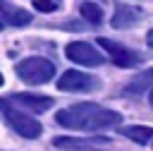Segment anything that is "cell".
Returning a JSON list of instances; mask_svg holds the SVG:
<instances>
[{
    "label": "cell",
    "mask_w": 153,
    "mask_h": 151,
    "mask_svg": "<svg viewBox=\"0 0 153 151\" xmlns=\"http://www.w3.org/2000/svg\"><path fill=\"white\" fill-rule=\"evenodd\" d=\"M57 89L65 93H88V91L98 89V79L91 74L76 72V70H69L57 79Z\"/></svg>",
    "instance_id": "cell-5"
},
{
    "label": "cell",
    "mask_w": 153,
    "mask_h": 151,
    "mask_svg": "<svg viewBox=\"0 0 153 151\" xmlns=\"http://www.w3.org/2000/svg\"><path fill=\"white\" fill-rule=\"evenodd\" d=\"M65 55H67L72 62H76V65H86V67H100V65L105 62L103 53H100L96 46L86 43V41H74V43H67Z\"/></svg>",
    "instance_id": "cell-4"
},
{
    "label": "cell",
    "mask_w": 153,
    "mask_h": 151,
    "mask_svg": "<svg viewBox=\"0 0 153 151\" xmlns=\"http://www.w3.org/2000/svg\"><path fill=\"white\" fill-rule=\"evenodd\" d=\"M148 86H153V67H151V70H146V72H141V74H136V77H134V81L129 84V91L141 93V91H146Z\"/></svg>",
    "instance_id": "cell-13"
},
{
    "label": "cell",
    "mask_w": 153,
    "mask_h": 151,
    "mask_svg": "<svg viewBox=\"0 0 153 151\" xmlns=\"http://www.w3.org/2000/svg\"><path fill=\"white\" fill-rule=\"evenodd\" d=\"M0 22L2 26H24L31 22V14L7 0H0Z\"/></svg>",
    "instance_id": "cell-8"
},
{
    "label": "cell",
    "mask_w": 153,
    "mask_h": 151,
    "mask_svg": "<svg viewBox=\"0 0 153 151\" xmlns=\"http://www.w3.org/2000/svg\"><path fill=\"white\" fill-rule=\"evenodd\" d=\"M146 43H148V46H151V48H153V29H151V31H148V34H146Z\"/></svg>",
    "instance_id": "cell-15"
},
{
    "label": "cell",
    "mask_w": 153,
    "mask_h": 151,
    "mask_svg": "<svg viewBox=\"0 0 153 151\" xmlns=\"http://www.w3.org/2000/svg\"><path fill=\"white\" fill-rule=\"evenodd\" d=\"M0 29H2V22H0Z\"/></svg>",
    "instance_id": "cell-18"
},
{
    "label": "cell",
    "mask_w": 153,
    "mask_h": 151,
    "mask_svg": "<svg viewBox=\"0 0 153 151\" xmlns=\"http://www.w3.org/2000/svg\"><path fill=\"white\" fill-rule=\"evenodd\" d=\"M100 144H110L108 137H86V139H76V137H55L53 146L55 149H74V151H96V146Z\"/></svg>",
    "instance_id": "cell-7"
},
{
    "label": "cell",
    "mask_w": 153,
    "mask_h": 151,
    "mask_svg": "<svg viewBox=\"0 0 153 151\" xmlns=\"http://www.w3.org/2000/svg\"><path fill=\"white\" fill-rule=\"evenodd\" d=\"M12 101H14L17 105L31 110V113H45V110H50L53 103H55L50 96H36V93H14Z\"/></svg>",
    "instance_id": "cell-9"
},
{
    "label": "cell",
    "mask_w": 153,
    "mask_h": 151,
    "mask_svg": "<svg viewBox=\"0 0 153 151\" xmlns=\"http://www.w3.org/2000/svg\"><path fill=\"white\" fill-rule=\"evenodd\" d=\"M55 122L60 127H69V129H79V132H98V129H108L122 122V115L117 110H110L105 105L98 103H74L67 105L62 110H57Z\"/></svg>",
    "instance_id": "cell-1"
},
{
    "label": "cell",
    "mask_w": 153,
    "mask_h": 151,
    "mask_svg": "<svg viewBox=\"0 0 153 151\" xmlns=\"http://www.w3.org/2000/svg\"><path fill=\"white\" fill-rule=\"evenodd\" d=\"M14 70H17L19 79L26 84H43V81L55 77V65L45 58H26Z\"/></svg>",
    "instance_id": "cell-3"
},
{
    "label": "cell",
    "mask_w": 153,
    "mask_h": 151,
    "mask_svg": "<svg viewBox=\"0 0 153 151\" xmlns=\"http://www.w3.org/2000/svg\"><path fill=\"white\" fill-rule=\"evenodd\" d=\"M141 19V12L136 7L129 5H115V14H112V29H127L134 22Z\"/></svg>",
    "instance_id": "cell-10"
},
{
    "label": "cell",
    "mask_w": 153,
    "mask_h": 151,
    "mask_svg": "<svg viewBox=\"0 0 153 151\" xmlns=\"http://www.w3.org/2000/svg\"><path fill=\"white\" fill-rule=\"evenodd\" d=\"M31 2H33V7L38 12H55L62 0H31Z\"/></svg>",
    "instance_id": "cell-14"
},
{
    "label": "cell",
    "mask_w": 153,
    "mask_h": 151,
    "mask_svg": "<svg viewBox=\"0 0 153 151\" xmlns=\"http://www.w3.org/2000/svg\"><path fill=\"white\" fill-rule=\"evenodd\" d=\"M0 113H2L5 122H7L14 132H19L22 137H26V139L41 137V125H38V120H33L31 115H26V113L22 110V105H12V101L0 98Z\"/></svg>",
    "instance_id": "cell-2"
},
{
    "label": "cell",
    "mask_w": 153,
    "mask_h": 151,
    "mask_svg": "<svg viewBox=\"0 0 153 151\" xmlns=\"http://www.w3.org/2000/svg\"><path fill=\"white\" fill-rule=\"evenodd\" d=\"M0 86H2V74H0Z\"/></svg>",
    "instance_id": "cell-17"
},
{
    "label": "cell",
    "mask_w": 153,
    "mask_h": 151,
    "mask_svg": "<svg viewBox=\"0 0 153 151\" xmlns=\"http://www.w3.org/2000/svg\"><path fill=\"white\" fill-rule=\"evenodd\" d=\"M79 12H81V17H84L88 24H100V22H103V10H100L96 2H81Z\"/></svg>",
    "instance_id": "cell-12"
},
{
    "label": "cell",
    "mask_w": 153,
    "mask_h": 151,
    "mask_svg": "<svg viewBox=\"0 0 153 151\" xmlns=\"http://www.w3.org/2000/svg\"><path fill=\"white\" fill-rule=\"evenodd\" d=\"M98 46L108 50V55L112 58V62H115L117 67H134V65H139V62L143 60L139 53H134V50H129V48H124L122 43H115V41H110V38H98Z\"/></svg>",
    "instance_id": "cell-6"
},
{
    "label": "cell",
    "mask_w": 153,
    "mask_h": 151,
    "mask_svg": "<svg viewBox=\"0 0 153 151\" xmlns=\"http://www.w3.org/2000/svg\"><path fill=\"white\" fill-rule=\"evenodd\" d=\"M148 98H151V105H153V91H151V96H148Z\"/></svg>",
    "instance_id": "cell-16"
},
{
    "label": "cell",
    "mask_w": 153,
    "mask_h": 151,
    "mask_svg": "<svg viewBox=\"0 0 153 151\" xmlns=\"http://www.w3.org/2000/svg\"><path fill=\"white\" fill-rule=\"evenodd\" d=\"M124 137H129L136 144H148L153 139V127H143V125H134V127H122L120 129Z\"/></svg>",
    "instance_id": "cell-11"
}]
</instances>
